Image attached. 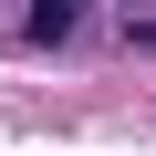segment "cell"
I'll return each instance as SVG.
<instances>
[{
	"label": "cell",
	"instance_id": "obj_1",
	"mask_svg": "<svg viewBox=\"0 0 156 156\" xmlns=\"http://www.w3.org/2000/svg\"><path fill=\"white\" fill-rule=\"evenodd\" d=\"M73 31V0H31V42H62Z\"/></svg>",
	"mask_w": 156,
	"mask_h": 156
},
{
	"label": "cell",
	"instance_id": "obj_2",
	"mask_svg": "<svg viewBox=\"0 0 156 156\" xmlns=\"http://www.w3.org/2000/svg\"><path fill=\"white\" fill-rule=\"evenodd\" d=\"M125 42H146V52H156V21H135V31H125Z\"/></svg>",
	"mask_w": 156,
	"mask_h": 156
}]
</instances>
